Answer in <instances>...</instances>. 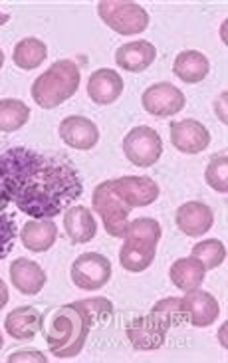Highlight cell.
Instances as JSON below:
<instances>
[{
	"label": "cell",
	"instance_id": "1",
	"mask_svg": "<svg viewBox=\"0 0 228 363\" xmlns=\"http://www.w3.org/2000/svg\"><path fill=\"white\" fill-rule=\"evenodd\" d=\"M81 193L78 169L64 155L28 147H10L0 155V205L12 203L32 218H54Z\"/></svg>",
	"mask_w": 228,
	"mask_h": 363
},
{
	"label": "cell",
	"instance_id": "2",
	"mask_svg": "<svg viewBox=\"0 0 228 363\" xmlns=\"http://www.w3.org/2000/svg\"><path fill=\"white\" fill-rule=\"evenodd\" d=\"M93 322L79 302L59 306L42 315V334L50 347V354L58 359H72L84 350Z\"/></svg>",
	"mask_w": 228,
	"mask_h": 363
},
{
	"label": "cell",
	"instance_id": "3",
	"mask_svg": "<svg viewBox=\"0 0 228 363\" xmlns=\"http://www.w3.org/2000/svg\"><path fill=\"white\" fill-rule=\"evenodd\" d=\"M187 320L181 298H165L153 306L151 314L135 318L127 328L131 345L139 352H153L165 344L167 332L173 325Z\"/></svg>",
	"mask_w": 228,
	"mask_h": 363
},
{
	"label": "cell",
	"instance_id": "4",
	"mask_svg": "<svg viewBox=\"0 0 228 363\" xmlns=\"http://www.w3.org/2000/svg\"><path fill=\"white\" fill-rule=\"evenodd\" d=\"M125 242L119 250V262L129 272L147 270L157 255L161 225L155 218H135L127 225Z\"/></svg>",
	"mask_w": 228,
	"mask_h": 363
},
{
	"label": "cell",
	"instance_id": "5",
	"mask_svg": "<svg viewBox=\"0 0 228 363\" xmlns=\"http://www.w3.org/2000/svg\"><path fill=\"white\" fill-rule=\"evenodd\" d=\"M79 88V68L72 60H58L32 84V98L40 108H58Z\"/></svg>",
	"mask_w": 228,
	"mask_h": 363
},
{
	"label": "cell",
	"instance_id": "6",
	"mask_svg": "<svg viewBox=\"0 0 228 363\" xmlns=\"http://www.w3.org/2000/svg\"><path fill=\"white\" fill-rule=\"evenodd\" d=\"M91 203L96 213L101 216L103 226H106V233L113 238H123L125 230L129 225V213H131V206L121 199V196L113 191L111 181H103L93 189V196H91Z\"/></svg>",
	"mask_w": 228,
	"mask_h": 363
},
{
	"label": "cell",
	"instance_id": "7",
	"mask_svg": "<svg viewBox=\"0 0 228 363\" xmlns=\"http://www.w3.org/2000/svg\"><path fill=\"white\" fill-rule=\"evenodd\" d=\"M99 18L109 28L115 30L123 36L141 34L149 26V14L137 2H125V0H103L98 4Z\"/></svg>",
	"mask_w": 228,
	"mask_h": 363
},
{
	"label": "cell",
	"instance_id": "8",
	"mask_svg": "<svg viewBox=\"0 0 228 363\" xmlns=\"http://www.w3.org/2000/svg\"><path fill=\"white\" fill-rule=\"evenodd\" d=\"M123 153L135 167H153L163 155V141L153 128H133L123 139Z\"/></svg>",
	"mask_w": 228,
	"mask_h": 363
},
{
	"label": "cell",
	"instance_id": "9",
	"mask_svg": "<svg viewBox=\"0 0 228 363\" xmlns=\"http://www.w3.org/2000/svg\"><path fill=\"white\" fill-rule=\"evenodd\" d=\"M111 278V262L103 255L86 252L72 264V280L79 290L96 292L108 284Z\"/></svg>",
	"mask_w": 228,
	"mask_h": 363
},
{
	"label": "cell",
	"instance_id": "10",
	"mask_svg": "<svg viewBox=\"0 0 228 363\" xmlns=\"http://www.w3.org/2000/svg\"><path fill=\"white\" fill-rule=\"evenodd\" d=\"M143 108L147 113L155 118H173L181 109L185 108V96L178 88H175L169 82L153 84L143 94Z\"/></svg>",
	"mask_w": 228,
	"mask_h": 363
},
{
	"label": "cell",
	"instance_id": "11",
	"mask_svg": "<svg viewBox=\"0 0 228 363\" xmlns=\"http://www.w3.org/2000/svg\"><path fill=\"white\" fill-rule=\"evenodd\" d=\"M171 143L181 153L195 155V153H200L208 147L210 133L197 119L173 121L171 123Z\"/></svg>",
	"mask_w": 228,
	"mask_h": 363
},
{
	"label": "cell",
	"instance_id": "12",
	"mask_svg": "<svg viewBox=\"0 0 228 363\" xmlns=\"http://www.w3.org/2000/svg\"><path fill=\"white\" fill-rule=\"evenodd\" d=\"M111 185L131 208L153 205L159 199V185L151 177H121Z\"/></svg>",
	"mask_w": 228,
	"mask_h": 363
},
{
	"label": "cell",
	"instance_id": "13",
	"mask_svg": "<svg viewBox=\"0 0 228 363\" xmlns=\"http://www.w3.org/2000/svg\"><path fill=\"white\" fill-rule=\"evenodd\" d=\"M59 138L69 147L89 151L98 145L99 131L98 125L91 119L81 118V116H69L59 123Z\"/></svg>",
	"mask_w": 228,
	"mask_h": 363
},
{
	"label": "cell",
	"instance_id": "14",
	"mask_svg": "<svg viewBox=\"0 0 228 363\" xmlns=\"http://www.w3.org/2000/svg\"><path fill=\"white\" fill-rule=\"evenodd\" d=\"M183 300V308H185V314L187 320L195 328H207V325L215 324L217 322L218 314H220V308L218 302L215 300V296L208 294L205 290H190L187 292Z\"/></svg>",
	"mask_w": 228,
	"mask_h": 363
},
{
	"label": "cell",
	"instance_id": "15",
	"mask_svg": "<svg viewBox=\"0 0 228 363\" xmlns=\"http://www.w3.org/2000/svg\"><path fill=\"white\" fill-rule=\"evenodd\" d=\"M178 230H183V235L187 236H203L210 230V226L215 223V215L210 211V206L200 203V201H190L177 208L175 215Z\"/></svg>",
	"mask_w": 228,
	"mask_h": 363
},
{
	"label": "cell",
	"instance_id": "16",
	"mask_svg": "<svg viewBox=\"0 0 228 363\" xmlns=\"http://www.w3.org/2000/svg\"><path fill=\"white\" fill-rule=\"evenodd\" d=\"M155 58H157V48L147 40H135V42L123 44L115 52V62L119 68L133 72V74L147 69L155 62Z\"/></svg>",
	"mask_w": 228,
	"mask_h": 363
},
{
	"label": "cell",
	"instance_id": "17",
	"mask_svg": "<svg viewBox=\"0 0 228 363\" xmlns=\"http://www.w3.org/2000/svg\"><path fill=\"white\" fill-rule=\"evenodd\" d=\"M123 79L118 72L109 68L96 69L88 79V94L98 106H109L121 96Z\"/></svg>",
	"mask_w": 228,
	"mask_h": 363
},
{
	"label": "cell",
	"instance_id": "18",
	"mask_svg": "<svg viewBox=\"0 0 228 363\" xmlns=\"http://www.w3.org/2000/svg\"><path fill=\"white\" fill-rule=\"evenodd\" d=\"M58 238V226L52 218H34L28 220L20 230V240L24 248L32 252H46Z\"/></svg>",
	"mask_w": 228,
	"mask_h": 363
},
{
	"label": "cell",
	"instance_id": "19",
	"mask_svg": "<svg viewBox=\"0 0 228 363\" xmlns=\"http://www.w3.org/2000/svg\"><path fill=\"white\" fill-rule=\"evenodd\" d=\"M10 280L20 294L34 296L46 286V272L28 258H18L10 264Z\"/></svg>",
	"mask_w": 228,
	"mask_h": 363
},
{
	"label": "cell",
	"instance_id": "20",
	"mask_svg": "<svg viewBox=\"0 0 228 363\" xmlns=\"http://www.w3.org/2000/svg\"><path fill=\"white\" fill-rule=\"evenodd\" d=\"M64 228L66 235L74 245H86L89 240H93V236L98 233L96 218L91 215L88 206H72L64 215Z\"/></svg>",
	"mask_w": 228,
	"mask_h": 363
},
{
	"label": "cell",
	"instance_id": "21",
	"mask_svg": "<svg viewBox=\"0 0 228 363\" xmlns=\"http://www.w3.org/2000/svg\"><path fill=\"white\" fill-rule=\"evenodd\" d=\"M4 328L14 340H32L42 328V314L32 306H22L6 315Z\"/></svg>",
	"mask_w": 228,
	"mask_h": 363
},
{
	"label": "cell",
	"instance_id": "22",
	"mask_svg": "<svg viewBox=\"0 0 228 363\" xmlns=\"http://www.w3.org/2000/svg\"><path fill=\"white\" fill-rule=\"evenodd\" d=\"M207 274V268L203 266V262H198L195 256H188V258H178L177 262H173L169 276H171V282L181 288L183 292H190V290H197L198 286L203 284Z\"/></svg>",
	"mask_w": 228,
	"mask_h": 363
},
{
	"label": "cell",
	"instance_id": "23",
	"mask_svg": "<svg viewBox=\"0 0 228 363\" xmlns=\"http://www.w3.org/2000/svg\"><path fill=\"white\" fill-rule=\"evenodd\" d=\"M208 69H210L208 58L205 54L197 52V50H185V52H181L177 58H175V64H173V72L183 82H187V84H198V82H203L208 76Z\"/></svg>",
	"mask_w": 228,
	"mask_h": 363
},
{
	"label": "cell",
	"instance_id": "24",
	"mask_svg": "<svg viewBox=\"0 0 228 363\" xmlns=\"http://www.w3.org/2000/svg\"><path fill=\"white\" fill-rule=\"evenodd\" d=\"M46 56H48V48H46V44L42 40L24 38L14 46L12 60L20 69H34L46 60Z\"/></svg>",
	"mask_w": 228,
	"mask_h": 363
},
{
	"label": "cell",
	"instance_id": "25",
	"mask_svg": "<svg viewBox=\"0 0 228 363\" xmlns=\"http://www.w3.org/2000/svg\"><path fill=\"white\" fill-rule=\"evenodd\" d=\"M30 119V108L20 99H0V131L12 133L26 125Z\"/></svg>",
	"mask_w": 228,
	"mask_h": 363
},
{
	"label": "cell",
	"instance_id": "26",
	"mask_svg": "<svg viewBox=\"0 0 228 363\" xmlns=\"http://www.w3.org/2000/svg\"><path fill=\"white\" fill-rule=\"evenodd\" d=\"M197 258L198 262H203V266L207 270L218 268V266L224 262L227 258V246L222 245L217 238H210V240H203L193 248V255Z\"/></svg>",
	"mask_w": 228,
	"mask_h": 363
},
{
	"label": "cell",
	"instance_id": "27",
	"mask_svg": "<svg viewBox=\"0 0 228 363\" xmlns=\"http://www.w3.org/2000/svg\"><path fill=\"white\" fill-rule=\"evenodd\" d=\"M227 169H228V157L227 153L224 155H218L215 157L210 163H208L207 171H205V179H207V183L215 191L218 193H228V175H227Z\"/></svg>",
	"mask_w": 228,
	"mask_h": 363
},
{
	"label": "cell",
	"instance_id": "28",
	"mask_svg": "<svg viewBox=\"0 0 228 363\" xmlns=\"http://www.w3.org/2000/svg\"><path fill=\"white\" fill-rule=\"evenodd\" d=\"M16 235H18V228H16L14 218L0 206V260L12 252Z\"/></svg>",
	"mask_w": 228,
	"mask_h": 363
},
{
	"label": "cell",
	"instance_id": "29",
	"mask_svg": "<svg viewBox=\"0 0 228 363\" xmlns=\"http://www.w3.org/2000/svg\"><path fill=\"white\" fill-rule=\"evenodd\" d=\"M10 363L14 362H40V363H46V357L40 354V352H16V354H12L8 357Z\"/></svg>",
	"mask_w": 228,
	"mask_h": 363
},
{
	"label": "cell",
	"instance_id": "30",
	"mask_svg": "<svg viewBox=\"0 0 228 363\" xmlns=\"http://www.w3.org/2000/svg\"><path fill=\"white\" fill-rule=\"evenodd\" d=\"M6 304H8V288H6V284H4L2 278H0V310Z\"/></svg>",
	"mask_w": 228,
	"mask_h": 363
},
{
	"label": "cell",
	"instance_id": "31",
	"mask_svg": "<svg viewBox=\"0 0 228 363\" xmlns=\"http://www.w3.org/2000/svg\"><path fill=\"white\" fill-rule=\"evenodd\" d=\"M8 20H10L8 14H4V12H0V26H2V24H6Z\"/></svg>",
	"mask_w": 228,
	"mask_h": 363
},
{
	"label": "cell",
	"instance_id": "32",
	"mask_svg": "<svg viewBox=\"0 0 228 363\" xmlns=\"http://www.w3.org/2000/svg\"><path fill=\"white\" fill-rule=\"evenodd\" d=\"M2 66H4V52L0 50V68H2Z\"/></svg>",
	"mask_w": 228,
	"mask_h": 363
},
{
	"label": "cell",
	"instance_id": "33",
	"mask_svg": "<svg viewBox=\"0 0 228 363\" xmlns=\"http://www.w3.org/2000/svg\"><path fill=\"white\" fill-rule=\"evenodd\" d=\"M2 344H4V340H2V332H0V350H2Z\"/></svg>",
	"mask_w": 228,
	"mask_h": 363
}]
</instances>
